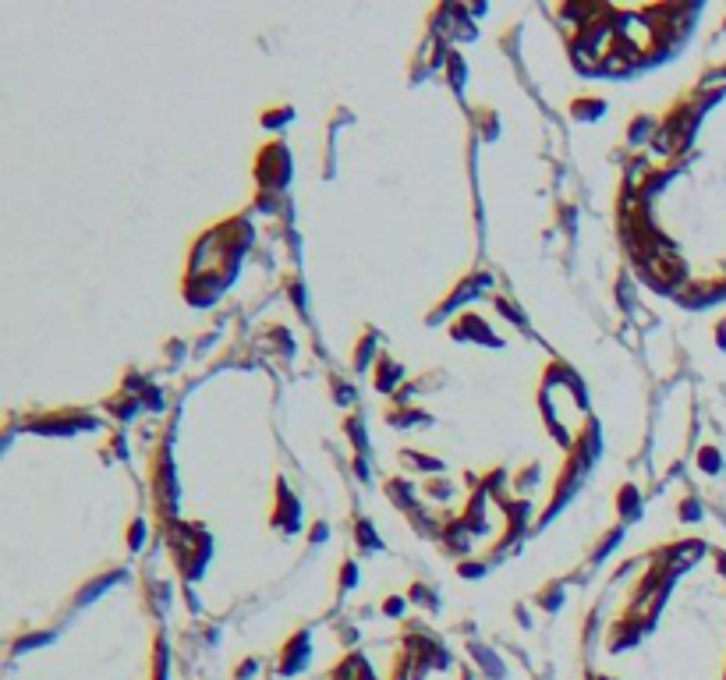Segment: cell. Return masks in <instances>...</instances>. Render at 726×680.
<instances>
[{"label": "cell", "mask_w": 726, "mask_h": 680, "mask_svg": "<svg viewBox=\"0 0 726 680\" xmlns=\"http://www.w3.org/2000/svg\"><path fill=\"white\" fill-rule=\"evenodd\" d=\"M358 539H362V546H369V549H379V539H376V532H372L365 521L358 525Z\"/></svg>", "instance_id": "cell-13"}, {"label": "cell", "mask_w": 726, "mask_h": 680, "mask_svg": "<svg viewBox=\"0 0 726 680\" xmlns=\"http://www.w3.org/2000/svg\"><path fill=\"white\" fill-rule=\"evenodd\" d=\"M595 680H609V677H595Z\"/></svg>", "instance_id": "cell-17"}, {"label": "cell", "mask_w": 726, "mask_h": 680, "mask_svg": "<svg viewBox=\"0 0 726 680\" xmlns=\"http://www.w3.org/2000/svg\"><path fill=\"white\" fill-rule=\"evenodd\" d=\"M355 585V563H344V588Z\"/></svg>", "instance_id": "cell-16"}, {"label": "cell", "mask_w": 726, "mask_h": 680, "mask_svg": "<svg viewBox=\"0 0 726 680\" xmlns=\"http://www.w3.org/2000/svg\"><path fill=\"white\" fill-rule=\"evenodd\" d=\"M602 99H578L574 103V118H581V121H592V118H599L602 113Z\"/></svg>", "instance_id": "cell-6"}, {"label": "cell", "mask_w": 726, "mask_h": 680, "mask_svg": "<svg viewBox=\"0 0 726 680\" xmlns=\"http://www.w3.org/2000/svg\"><path fill=\"white\" fill-rule=\"evenodd\" d=\"M397 383H401V365H394L390 358H383L379 369H376V390L390 393V390H397Z\"/></svg>", "instance_id": "cell-4"}, {"label": "cell", "mask_w": 726, "mask_h": 680, "mask_svg": "<svg viewBox=\"0 0 726 680\" xmlns=\"http://www.w3.org/2000/svg\"><path fill=\"white\" fill-rule=\"evenodd\" d=\"M305 663H308V635L298 631V635L284 645V652H280V673H284V677H294Z\"/></svg>", "instance_id": "cell-2"}, {"label": "cell", "mask_w": 726, "mask_h": 680, "mask_svg": "<svg viewBox=\"0 0 726 680\" xmlns=\"http://www.w3.org/2000/svg\"><path fill=\"white\" fill-rule=\"evenodd\" d=\"M648 132H652V118H638V121L631 125V132H627V142H634V146H638V142H645V135H648Z\"/></svg>", "instance_id": "cell-9"}, {"label": "cell", "mask_w": 726, "mask_h": 680, "mask_svg": "<svg viewBox=\"0 0 726 680\" xmlns=\"http://www.w3.org/2000/svg\"><path fill=\"white\" fill-rule=\"evenodd\" d=\"M386 486H390L386 493H390V500H394V503H401L404 510H411V507H415V493H411V482H404V479H390Z\"/></svg>", "instance_id": "cell-5"}, {"label": "cell", "mask_w": 726, "mask_h": 680, "mask_svg": "<svg viewBox=\"0 0 726 680\" xmlns=\"http://www.w3.org/2000/svg\"><path fill=\"white\" fill-rule=\"evenodd\" d=\"M446 75H450L454 89H461V82H464V64H461L457 53H446Z\"/></svg>", "instance_id": "cell-7"}, {"label": "cell", "mask_w": 726, "mask_h": 680, "mask_svg": "<svg viewBox=\"0 0 726 680\" xmlns=\"http://www.w3.org/2000/svg\"><path fill=\"white\" fill-rule=\"evenodd\" d=\"M617 503H620V510H624L627 518H634V514H638V493H634L631 486H624V489H620V500H617Z\"/></svg>", "instance_id": "cell-8"}, {"label": "cell", "mask_w": 726, "mask_h": 680, "mask_svg": "<svg viewBox=\"0 0 726 680\" xmlns=\"http://www.w3.org/2000/svg\"><path fill=\"white\" fill-rule=\"evenodd\" d=\"M287 167H291V160H287V149L280 146V142H269V149H262V156H259V185L262 188H284L287 185Z\"/></svg>", "instance_id": "cell-1"}, {"label": "cell", "mask_w": 726, "mask_h": 680, "mask_svg": "<svg viewBox=\"0 0 726 680\" xmlns=\"http://www.w3.org/2000/svg\"><path fill=\"white\" fill-rule=\"evenodd\" d=\"M142 539H145V525L135 518V521H131V528H128V546H131V549H138V546H142Z\"/></svg>", "instance_id": "cell-11"}, {"label": "cell", "mask_w": 726, "mask_h": 680, "mask_svg": "<svg viewBox=\"0 0 726 680\" xmlns=\"http://www.w3.org/2000/svg\"><path fill=\"white\" fill-rule=\"evenodd\" d=\"M344 432L355 439V446H358V453L365 450V436H362V422L358 418H348V425H344Z\"/></svg>", "instance_id": "cell-10"}, {"label": "cell", "mask_w": 726, "mask_h": 680, "mask_svg": "<svg viewBox=\"0 0 726 680\" xmlns=\"http://www.w3.org/2000/svg\"><path fill=\"white\" fill-rule=\"evenodd\" d=\"M372 348H376L372 340H362V348H358V355H355V365H358V369H365V362L372 358Z\"/></svg>", "instance_id": "cell-14"}, {"label": "cell", "mask_w": 726, "mask_h": 680, "mask_svg": "<svg viewBox=\"0 0 726 680\" xmlns=\"http://www.w3.org/2000/svg\"><path fill=\"white\" fill-rule=\"evenodd\" d=\"M383 609H386V616H397V613L404 609V599H397V595H394V599H390V602H386Z\"/></svg>", "instance_id": "cell-15"}, {"label": "cell", "mask_w": 726, "mask_h": 680, "mask_svg": "<svg viewBox=\"0 0 726 680\" xmlns=\"http://www.w3.org/2000/svg\"><path fill=\"white\" fill-rule=\"evenodd\" d=\"M698 465H702L705 472H719V453H716L712 446H705V450H702V461H698Z\"/></svg>", "instance_id": "cell-12"}, {"label": "cell", "mask_w": 726, "mask_h": 680, "mask_svg": "<svg viewBox=\"0 0 726 680\" xmlns=\"http://www.w3.org/2000/svg\"><path fill=\"white\" fill-rule=\"evenodd\" d=\"M450 333H457V337L471 333L475 340H485V344H492V348L499 344V337H492V333H489V326H485V323H478L475 316H461V323H457V326H450Z\"/></svg>", "instance_id": "cell-3"}]
</instances>
